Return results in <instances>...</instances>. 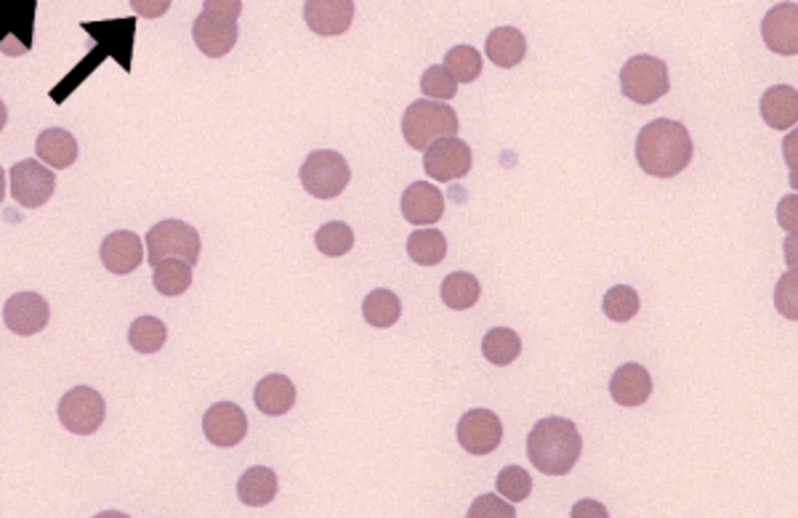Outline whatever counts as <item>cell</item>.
Masks as SVG:
<instances>
[{
	"label": "cell",
	"mask_w": 798,
	"mask_h": 518,
	"mask_svg": "<svg viewBox=\"0 0 798 518\" xmlns=\"http://www.w3.org/2000/svg\"><path fill=\"white\" fill-rule=\"evenodd\" d=\"M480 293H482L480 279L469 272L448 274L440 290L444 306L453 308V311H466V308H471L476 300H480Z\"/></svg>",
	"instance_id": "cell-25"
},
{
	"label": "cell",
	"mask_w": 798,
	"mask_h": 518,
	"mask_svg": "<svg viewBox=\"0 0 798 518\" xmlns=\"http://www.w3.org/2000/svg\"><path fill=\"white\" fill-rule=\"evenodd\" d=\"M695 147H692L690 130L682 123L660 117V120L647 123L639 130L637 139V160L647 176L655 179H673L692 162Z\"/></svg>",
	"instance_id": "cell-1"
},
{
	"label": "cell",
	"mask_w": 798,
	"mask_h": 518,
	"mask_svg": "<svg viewBox=\"0 0 798 518\" xmlns=\"http://www.w3.org/2000/svg\"><path fill=\"white\" fill-rule=\"evenodd\" d=\"M485 51L490 62L498 64V67L508 70L522 64V59L527 56V41L516 28H498L487 35Z\"/></svg>",
	"instance_id": "cell-23"
},
{
	"label": "cell",
	"mask_w": 798,
	"mask_h": 518,
	"mask_svg": "<svg viewBox=\"0 0 798 518\" xmlns=\"http://www.w3.org/2000/svg\"><path fill=\"white\" fill-rule=\"evenodd\" d=\"M314 245L323 255H330V258H342L355 247V232H351L349 224L344 221H330V224L319 226V232L314 234Z\"/></svg>",
	"instance_id": "cell-31"
},
{
	"label": "cell",
	"mask_w": 798,
	"mask_h": 518,
	"mask_svg": "<svg viewBox=\"0 0 798 518\" xmlns=\"http://www.w3.org/2000/svg\"><path fill=\"white\" fill-rule=\"evenodd\" d=\"M6 120H9V109H6L3 98H0V134H3V128H6Z\"/></svg>",
	"instance_id": "cell-39"
},
{
	"label": "cell",
	"mask_w": 798,
	"mask_h": 518,
	"mask_svg": "<svg viewBox=\"0 0 798 518\" xmlns=\"http://www.w3.org/2000/svg\"><path fill=\"white\" fill-rule=\"evenodd\" d=\"M408 255L418 266H437L448 255V240L440 229H416L408 237Z\"/></svg>",
	"instance_id": "cell-24"
},
{
	"label": "cell",
	"mask_w": 798,
	"mask_h": 518,
	"mask_svg": "<svg viewBox=\"0 0 798 518\" xmlns=\"http://www.w3.org/2000/svg\"><path fill=\"white\" fill-rule=\"evenodd\" d=\"M469 518H516V510L514 503H503L495 495H482L471 505Z\"/></svg>",
	"instance_id": "cell-35"
},
{
	"label": "cell",
	"mask_w": 798,
	"mask_h": 518,
	"mask_svg": "<svg viewBox=\"0 0 798 518\" xmlns=\"http://www.w3.org/2000/svg\"><path fill=\"white\" fill-rule=\"evenodd\" d=\"M3 197H6V173L3 168H0V202H3Z\"/></svg>",
	"instance_id": "cell-40"
},
{
	"label": "cell",
	"mask_w": 798,
	"mask_h": 518,
	"mask_svg": "<svg viewBox=\"0 0 798 518\" xmlns=\"http://www.w3.org/2000/svg\"><path fill=\"white\" fill-rule=\"evenodd\" d=\"M482 353H485L490 364L506 367L519 359L522 340L514 330H508V327H495V330H490L485 340H482Z\"/></svg>",
	"instance_id": "cell-27"
},
{
	"label": "cell",
	"mask_w": 798,
	"mask_h": 518,
	"mask_svg": "<svg viewBox=\"0 0 798 518\" xmlns=\"http://www.w3.org/2000/svg\"><path fill=\"white\" fill-rule=\"evenodd\" d=\"M238 497L248 508H264L277 497V474L264 465L248 468L238 482Z\"/></svg>",
	"instance_id": "cell-22"
},
{
	"label": "cell",
	"mask_w": 798,
	"mask_h": 518,
	"mask_svg": "<svg viewBox=\"0 0 798 518\" xmlns=\"http://www.w3.org/2000/svg\"><path fill=\"white\" fill-rule=\"evenodd\" d=\"M365 323L370 327H391L397 325L399 314H402V304L391 290H372L368 298L363 300Z\"/></svg>",
	"instance_id": "cell-29"
},
{
	"label": "cell",
	"mask_w": 798,
	"mask_h": 518,
	"mask_svg": "<svg viewBox=\"0 0 798 518\" xmlns=\"http://www.w3.org/2000/svg\"><path fill=\"white\" fill-rule=\"evenodd\" d=\"M421 91L427 98H434V102H450L458 94V83L453 81L448 70L442 64L437 67H429L421 77Z\"/></svg>",
	"instance_id": "cell-34"
},
{
	"label": "cell",
	"mask_w": 798,
	"mask_h": 518,
	"mask_svg": "<svg viewBox=\"0 0 798 518\" xmlns=\"http://www.w3.org/2000/svg\"><path fill=\"white\" fill-rule=\"evenodd\" d=\"M147 255L144 258L149 261V266H157L166 258H181L187 261L189 266H195L200 261V234L198 229L185 224L179 219H166L160 224L149 229L147 240Z\"/></svg>",
	"instance_id": "cell-4"
},
{
	"label": "cell",
	"mask_w": 798,
	"mask_h": 518,
	"mask_svg": "<svg viewBox=\"0 0 798 518\" xmlns=\"http://www.w3.org/2000/svg\"><path fill=\"white\" fill-rule=\"evenodd\" d=\"M192 35L202 54L211 59H221L234 49L240 30L238 22H216V19L200 14L192 24Z\"/></svg>",
	"instance_id": "cell-17"
},
{
	"label": "cell",
	"mask_w": 798,
	"mask_h": 518,
	"mask_svg": "<svg viewBox=\"0 0 798 518\" xmlns=\"http://www.w3.org/2000/svg\"><path fill=\"white\" fill-rule=\"evenodd\" d=\"M458 115L448 104L434 102V98H418L405 109L402 136L418 152H427L434 141L458 136Z\"/></svg>",
	"instance_id": "cell-3"
},
{
	"label": "cell",
	"mask_w": 798,
	"mask_h": 518,
	"mask_svg": "<svg viewBox=\"0 0 798 518\" xmlns=\"http://www.w3.org/2000/svg\"><path fill=\"white\" fill-rule=\"evenodd\" d=\"M762 117L769 128H794L798 120V94L794 85H771L762 96Z\"/></svg>",
	"instance_id": "cell-20"
},
{
	"label": "cell",
	"mask_w": 798,
	"mask_h": 518,
	"mask_svg": "<svg viewBox=\"0 0 798 518\" xmlns=\"http://www.w3.org/2000/svg\"><path fill=\"white\" fill-rule=\"evenodd\" d=\"M584 438L567 417H543L527 436V457L546 476H567L580 461Z\"/></svg>",
	"instance_id": "cell-2"
},
{
	"label": "cell",
	"mask_w": 798,
	"mask_h": 518,
	"mask_svg": "<svg viewBox=\"0 0 798 518\" xmlns=\"http://www.w3.org/2000/svg\"><path fill=\"white\" fill-rule=\"evenodd\" d=\"M51 311L45 304L43 295L38 293H17L6 300L3 306V323L17 336L30 338L38 336L45 325H49Z\"/></svg>",
	"instance_id": "cell-11"
},
{
	"label": "cell",
	"mask_w": 798,
	"mask_h": 518,
	"mask_svg": "<svg viewBox=\"0 0 798 518\" xmlns=\"http://www.w3.org/2000/svg\"><path fill=\"white\" fill-rule=\"evenodd\" d=\"M423 170L434 181H458L471 170V149L469 144L458 136H450V139L434 141L423 152Z\"/></svg>",
	"instance_id": "cell-10"
},
{
	"label": "cell",
	"mask_w": 798,
	"mask_h": 518,
	"mask_svg": "<svg viewBox=\"0 0 798 518\" xmlns=\"http://www.w3.org/2000/svg\"><path fill=\"white\" fill-rule=\"evenodd\" d=\"M444 197L434 183L416 181L402 194V215L413 226H431L442 219Z\"/></svg>",
	"instance_id": "cell-15"
},
{
	"label": "cell",
	"mask_w": 798,
	"mask_h": 518,
	"mask_svg": "<svg viewBox=\"0 0 798 518\" xmlns=\"http://www.w3.org/2000/svg\"><path fill=\"white\" fill-rule=\"evenodd\" d=\"M762 35L769 51L780 56H796L798 54V6L796 3H780L767 11L762 22Z\"/></svg>",
	"instance_id": "cell-14"
},
{
	"label": "cell",
	"mask_w": 798,
	"mask_h": 518,
	"mask_svg": "<svg viewBox=\"0 0 798 518\" xmlns=\"http://www.w3.org/2000/svg\"><path fill=\"white\" fill-rule=\"evenodd\" d=\"M202 14L216 22H238L243 14V0H202Z\"/></svg>",
	"instance_id": "cell-36"
},
{
	"label": "cell",
	"mask_w": 798,
	"mask_h": 518,
	"mask_svg": "<svg viewBox=\"0 0 798 518\" xmlns=\"http://www.w3.org/2000/svg\"><path fill=\"white\" fill-rule=\"evenodd\" d=\"M610 393L620 406H639L652 397V378L642 364L618 367L610 380Z\"/></svg>",
	"instance_id": "cell-18"
},
{
	"label": "cell",
	"mask_w": 798,
	"mask_h": 518,
	"mask_svg": "<svg viewBox=\"0 0 798 518\" xmlns=\"http://www.w3.org/2000/svg\"><path fill=\"white\" fill-rule=\"evenodd\" d=\"M442 67L453 75L455 83H474L482 75V54L474 45H455L448 51Z\"/></svg>",
	"instance_id": "cell-30"
},
{
	"label": "cell",
	"mask_w": 798,
	"mask_h": 518,
	"mask_svg": "<svg viewBox=\"0 0 798 518\" xmlns=\"http://www.w3.org/2000/svg\"><path fill=\"white\" fill-rule=\"evenodd\" d=\"M351 170L349 162L344 160L338 152H330V149H319V152H312L301 166V183L312 197L317 200H333L349 187Z\"/></svg>",
	"instance_id": "cell-6"
},
{
	"label": "cell",
	"mask_w": 798,
	"mask_h": 518,
	"mask_svg": "<svg viewBox=\"0 0 798 518\" xmlns=\"http://www.w3.org/2000/svg\"><path fill=\"white\" fill-rule=\"evenodd\" d=\"M601 311L612 323H631L639 314V293L628 285H618L607 290L605 300H601Z\"/></svg>",
	"instance_id": "cell-32"
},
{
	"label": "cell",
	"mask_w": 798,
	"mask_h": 518,
	"mask_svg": "<svg viewBox=\"0 0 798 518\" xmlns=\"http://www.w3.org/2000/svg\"><path fill=\"white\" fill-rule=\"evenodd\" d=\"M153 282L157 293L174 298V295L187 293L189 285H192V266L181 258H166L155 266Z\"/></svg>",
	"instance_id": "cell-26"
},
{
	"label": "cell",
	"mask_w": 798,
	"mask_h": 518,
	"mask_svg": "<svg viewBox=\"0 0 798 518\" xmlns=\"http://www.w3.org/2000/svg\"><path fill=\"white\" fill-rule=\"evenodd\" d=\"M104 412H107V404H104L102 393L88 389V385H77V389L64 393L62 402H59V423L70 434L91 436L104 423Z\"/></svg>",
	"instance_id": "cell-7"
},
{
	"label": "cell",
	"mask_w": 798,
	"mask_h": 518,
	"mask_svg": "<svg viewBox=\"0 0 798 518\" xmlns=\"http://www.w3.org/2000/svg\"><path fill=\"white\" fill-rule=\"evenodd\" d=\"M570 516L573 518H607V510H605V505H601V503L580 500V503H575Z\"/></svg>",
	"instance_id": "cell-38"
},
{
	"label": "cell",
	"mask_w": 798,
	"mask_h": 518,
	"mask_svg": "<svg viewBox=\"0 0 798 518\" xmlns=\"http://www.w3.org/2000/svg\"><path fill=\"white\" fill-rule=\"evenodd\" d=\"M56 176L43 162L22 160L11 168V194L22 208H43L54 197Z\"/></svg>",
	"instance_id": "cell-8"
},
{
	"label": "cell",
	"mask_w": 798,
	"mask_h": 518,
	"mask_svg": "<svg viewBox=\"0 0 798 518\" xmlns=\"http://www.w3.org/2000/svg\"><path fill=\"white\" fill-rule=\"evenodd\" d=\"M168 330L157 317H139L128 327L130 349L139 353H157L166 346Z\"/></svg>",
	"instance_id": "cell-28"
},
{
	"label": "cell",
	"mask_w": 798,
	"mask_h": 518,
	"mask_svg": "<svg viewBox=\"0 0 798 518\" xmlns=\"http://www.w3.org/2000/svg\"><path fill=\"white\" fill-rule=\"evenodd\" d=\"M495 489L501 491V497H506L508 503H525L533 491V476L527 474L519 465H508L503 468L498 478H495Z\"/></svg>",
	"instance_id": "cell-33"
},
{
	"label": "cell",
	"mask_w": 798,
	"mask_h": 518,
	"mask_svg": "<svg viewBox=\"0 0 798 518\" xmlns=\"http://www.w3.org/2000/svg\"><path fill=\"white\" fill-rule=\"evenodd\" d=\"M102 264L113 274H130L144 264V245L139 234L134 232H113L102 242Z\"/></svg>",
	"instance_id": "cell-16"
},
{
	"label": "cell",
	"mask_w": 798,
	"mask_h": 518,
	"mask_svg": "<svg viewBox=\"0 0 798 518\" xmlns=\"http://www.w3.org/2000/svg\"><path fill=\"white\" fill-rule=\"evenodd\" d=\"M253 402H256L264 415H285V412H291L293 404H296V383L287 376H266L261 383H256Z\"/></svg>",
	"instance_id": "cell-19"
},
{
	"label": "cell",
	"mask_w": 798,
	"mask_h": 518,
	"mask_svg": "<svg viewBox=\"0 0 798 518\" xmlns=\"http://www.w3.org/2000/svg\"><path fill=\"white\" fill-rule=\"evenodd\" d=\"M202 434L213 447H238L248 434V417L238 404L219 402L202 417Z\"/></svg>",
	"instance_id": "cell-12"
},
{
	"label": "cell",
	"mask_w": 798,
	"mask_h": 518,
	"mask_svg": "<svg viewBox=\"0 0 798 518\" xmlns=\"http://www.w3.org/2000/svg\"><path fill=\"white\" fill-rule=\"evenodd\" d=\"M35 152L43 160V166H51L56 170L70 168L77 160V141L70 130L64 128H45L35 141Z\"/></svg>",
	"instance_id": "cell-21"
},
{
	"label": "cell",
	"mask_w": 798,
	"mask_h": 518,
	"mask_svg": "<svg viewBox=\"0 0 798 518\" xmlns=\"http://www.w3.org/2000/svg\"><path fill=\"white\" fill-rule=\"evenodd\" d=\"M669 67L655 56L639 54L628 59L623 70H620V91H623L626 98L642 104V107L660 102V98L669 94Z\"/></svg>",
	"instance_id": "cell-5"
},
{
	"label": "cell",
	"mask_w": 798,
	"mask_h": 518,
	"mask_svg": "<svg viewBox=\"0 0 798 518\" xmlns=\"http://www.w3.org/2000/svg\"><path fill=\"white\" fill-rule=\"evenodd\" d=\"M304 19L314 35H344L355 22V0H306Z\"/></svg>",
	"instance_id": "cell-13"
},
{
	"label": "cell",
	"mask_w": 798,
	"mask_h": 518,
	"mask_svg": "<svg viewBox=\"0 0 798 518\" xmlns=\"http://www.w3.org/2000/svg\"><path fill=\"white\" fill-rule=\"evenodd\" d=\"M171 3L174 0H130L136 14L144 19H160L168 9H171Z\"/></svg>",
	"instance_id": "cell-37"
},
{
	"label": "cell",
	"mask_w": 798,
	"mask_h": 518,
	"mask_svg": "<svg viewBox=\"0 0 798 518\" xmlns=\"http://www.w3.org/2000/svg\"><path fill=\"white\" fill-rule=\"evenodd\" d=\"M455 436L469 455H490L503 442L501 417L490 410H471L458 421Z\"/></svg>",
	"instance_id": "cell-9"
}]
</instances>
